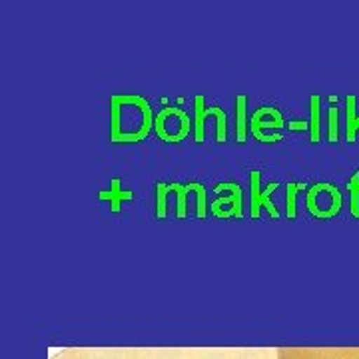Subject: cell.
Wrapping results in <instances>:
<instances>
[{
	"label": "cell",
	"instance_id": "1",
	"mask_svg": "<svg viewBox=\"0 0 359 359\" xmlns=\"http://www.w3.org/2000/svg\"><path fill=\"white\" fill-rule=\"evenodd\" d=\"M110 140L114 144H132L148 138L154 128L156 116L144 96L138 94H116L110 98Z\"/></svg>",
	"mask_w": 359,
	"mask_h": 359
},
{
	"label": "cell",
	"instance_id": "2",
	"mask_svg": "<svg viewBox=\"0 0 359 359\" xmlns=\"http://www.w3.org/2000/svg\"><path fill=\"white\" fill-rule=\"evenodd\" d=\"M170 192L178 194V212H176L178 219L186 218V194L188 192H196V196H198L196 216L200 219H204L208 216V190L202 184H198V182H190V184H164V182H158L156 184V216L160 219L166 218V198Z\"/></svg>",
	"mask_w": 359,
	"mask_h": 359
},
{
	"label": "cell",
	"instance_id": "3",
	"mask_svg": "<svg viewBox=\"0 0 359 359\" xmlns=\"http://www.w3.org/2000/svg\"><path fill=\"white\" fill-rule=\"evenodd\" d=\"M154 130L160 140L170 142V144L182 142L188 138V134L192 130V118L182 108L166 106L160 110V114L156 116Z\"/></svg>",
	"mask_w": 359,
	"mask_h": 359
},
{
	"label": "cell",
	"instance_id": "4",
	"mask_svg": "<svg viewBox=\"0 0 359 359\" xmlns=\"http://www.w3.org/2000/svg\"><path fill=\"white\" fill-rule=\"evenodd\" d=\"M327 192H330V184H316L313 188H309L308 212L313 218L327 219L339 214V210H341V194L332 198V200H327L325 198Z\"/></svg>",
	"mask_w": 359,
	"mask_h": 359
},
{
	"label": "cell",
	"instance_id": "5",
	"mask_svg": "<svg viewBox=\"0 0 359 359\" xmlns=\"http://www.w3.org/2000/svg\"><path fill=\"white\" fill-rule=\"evenodd\" d=\"M285 124L282 112L278 108H269V106H264L256 110V114L250 118V128L254 132L256 140L259 142H278L282 140V136H266L264 134V128H282Z\"/></svg>",
	"mask_w": 359,
	"mask_h": 359
},
{
	"label": "cell",
	"instance_id": "6",
	"mask_svg": "<svg viewBox=\"0 0 359 359\" xmlns=\"http://www.w3.org/2000/svg\"><path fill=\"white\" fill-rule=\"evenodd\" d=\"M250 182H252V210H250V216L254 219L259 218V210H262V205L268 210L269 214L273 216V219H280V210L273 205V202L269 200V196L276 192V188L280 186L278 182H273V184H269L268 188H266V192H259V172H252L250 174Z\"/></svg>",
	"mask_w": 359,
	"mask_h": 359
},
{
	"label": "cell",
	"instance_id": "7",
	"mask_svg": "<svg viewBox=\"0 0 359 359\" xmlns=\"http://www.w3.org/2000/svg\"><path fill=\"white\" fill-rule=\"evenodd\" d=\"M194 126H196V142L198 144H202L204 142V124H205V118L210 114H216V110H218V106H205V98L204 96H196L194 98Z\"/></svg>",
	"mask_w": 359,
	"mask_h": 359
},
{
	"label": "cell",
	"instance_id": "8",
	"mask_svg": "<svg viewBox=\"0 0 359 359\" xmlns=\"http://www.w3.org/2000/svg\"><path fill=\"white\" fill-rule=\"evenodd\" d=\"M285 359H359V349L337 351H306V353H283Z\"/></svg>",
	"mask_w": 359,
	"mask_h": 359
},
{
	"label": "cell",
	"instance_id": "9",
	"mask_svg": "<svg viewBox=\"0 0 359 359\" xmlns=\"http://www.w3.org/2000/svg\"><path fill=\"white\" fill-rule=\"evenodd\" d=\"M224 204L231 205L233 218L240 219L242 216H244V208H242V188H240V184L231 182V196L230 198H218V200H214V204H212V212H214V210H219Z\"/></svg>",
	"mask_w": 359,
	"mask_h": 359
},
{
	"label": "cell",
	"instance_id": "10",
	"mask_svg": "<svg viewBox=\"0 0 359 359\" xmlns=\"http://www.w3.org/2000/svg\"><path fill=\"white\" fill-rule=\"evenodd\" d=\"M98 198H100V200H110L112 212H120V204H122L124 200H132L134 194L122 190V188H120V180L114 178L112 180V186H110V192H100L98 194Z\"/></svg>",
	"mask_w": 359,
	"mask_h": 359
},
{
	"label": "cell",
	"instance_id": "11",
	"mask_svg": "<svg viewBox=\"0 0 359 359\" xmlns=\"http://www.w3.org/2000/svg\"><path fill=\"white\" fill-rule=\"evenodd\" d=\"M306 188V184H302V182H290L287 184V188H285V200H287V218L295 219L297 216V208H295V198H297V194L302 192Z\"/></svg>",
	"mask_w": 359,
	"mask_h": 359
},
{
	"label": "cell",
	"instance_id": "12",
	"mask_svg": "<svg viewBox=\"0 0 359 359\" xmlns=\"http://www.w3.org/2000/svg\"><path fill=\"white\" fill-rule=\"evenodd\" d=\"M320 96H311V142H320Z\"/></svg>",
	"mask_w": 359,
	"mask_h": 359
},
{
	"label": "cell",
	"instance_id": "13",
	"mask_svg": "<svg viewBox=\"0 0 359 359\" xmlns=\"http://www.w3.org/2000/svg\"><path fill=\"white\" fill-rule=\"evenodd\" d=\"M238 106V142H245V96H236Z\"/></svg>",
	"mask_w": 359,
	"mask_h": 359
},
{
	"label": "cell",
	"instance_id": "14",
	"mask_svg": "<svg viewBox=\"0 0 359 359\" xmlns=\"http://www.w3.org/2000/svg\"><path fill=\"white\" fill-rule=\"evenodd\" d=\"M349 192H351V214L359 218V174H353L349 182Z\"/></svg>",
	"mask_w": 359,
	"mask_h": 359
},
{
	"label": "cell",
	"instance_id": "15",
	"mask_svg": "<svg viewBox=\"0 0 359 359\" xmlns=\"http://www.w3.org/2000/svg\"><path fill=\"white\" fill-rule=\"evenodd\" d=\"M330 118H332V124H330V140L335 142L337 140V108H332L330 112Z\"/></svg>",
	"mask_w": 359,
	"mask_h": 359
},
{
	"label": "cell",
	"instance_id": "16",
	"mask_svg": "<svg viewBox=\"0 0 359 359\" xmlns=\"http://www.w3.org/2000/svg\"><path fill=\"white\" fill-rule=\"evenodd\" d=\"M290 128H292V130L306 128V122H292V124H290Z\"/></svg>",
	"mask_w": 359,
	"mask_h": 359
}]
</instances>
